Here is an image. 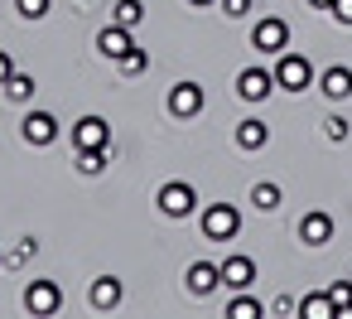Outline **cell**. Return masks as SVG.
Listing matches in <instances>:
<instances>
[{
    "label": "cell",
    "instance_id": "ffe728a7",
    "mask_svg": "<svg viewBox=\"0 0 352 319\" xmlns=\"http://www.w3.org/2000/svg\"><path fill=\"white\" fill-rule=\"evenodd\" d=\"M140 20H145V6H140V0H116V25L135 30Z\"/></svg>",
    "mask_w": 352,
    "mask_h": 319
},
{
    "label": "cell",
    "instance_id": "30bf717a",
    "mask_svg": "<svg viewBox=\"0 0 352 319\" xmlns=\"http://www.w3.org/2000/svg\"><path fill=\"white\" fill-rule=\"evenodd\" d=\"M97 49H102V59H116V63H121L135 44H131V30H126V25H107V30L97 34Z\"/></svg>",
    "mask_w": 352,
    "mask_h": 319
},
{
    "label": "cell",
    "instance_id": "7a4b0ae2",
    "mask_svg": "<svg viewBox=\"0 0 352 319\" xmlns=\"http://www.w3.org/2000/svg\"><path fill=\"white\" fill-rule=\"evenodd\" d=\"M275 83H280L285 92H304V88L314 83V63H309L304 54H280V63H275Z\"/></svg>",
    "mask_w": 352,
    "mask_h": 319
},
{
    "label": "cell",
    "instance_id": "52a82bcc",
    "mask_svg": "<svg viewBox=\"0 0 352 319\" xmlns=\"http://www.w3.org/2000/svg\"><path fill=\"white\" fill-rule=\"evenodd\" d=\"M285 44H289L285 20H261V25L251 30V49H261V54H285Z\"/></svg>",
    "mask_w": 352,
    "mask_h": 319
},
{
    "label": "cell",
    "instance_id": "484cf974",
    "mask_svg": "<svg viewBox=\"0 0 352 319\" xmlns=\"http://www.w3.org/2000/svg\"><path fill=\"white\" fill-rule=\"evenodd\" d=\"M323 136H328V141H347V121H342V116H328V121H323Z\"/></svg>",
    "mask_w": 352,
    "mask_h": 319
},
{
    "label": "cell",
    "instance_id": "603a6c76",
    "mask_svg": "<svg viewBox=\"0 0 352 319\" xmlns=\"http://www.w3.org/2000/svg\"><path fill=\"white\" fill-rule=\"evenodd\" d=\"M227 319H261V300H246V295H236V300L227 305Z\"/></svg>",
    "mask_w": 352,
    "mask_h": 319
},
{
    "label": "cell",
    "instance_id": "f1b7e54d",
    "mask_svg": "<svg viewBox=\"0 0 352 319\" xmlns=\"http://www.w3.org/2000/svg\"><path fill=\"white\" fill-rule=\"evenodd\" d=\"M333 15H338L342 25H352V0H333Z\"/></svg>",
    "mask_w": 352,
    "mask_h": 319
},
{
    "label": "cell",
    "instance_id": "8fae6325",
    "mask_svg": "<svg viewBox=\"0 0 352 319\" xmlns=\"http://www.w3.org/2000/svg\"><path fill=\"white\" fill-rule=\"evenodd\" d=\"M251 280H256V261L251 256H227L222 261V285L227 290H246Z\"/></svg>",
    "mask_w": 352,
    "mask_h": 319
},
{
    "label": "cell",
    "instance_id": "4dcf8cb0",
    "mask_svg": "<svg viewBox=\"0 0 352 319\" xmlns=\"http://www.w3.org/2000/svg\"><path fill=\"white\" fill-rule=\"evenodd\" d=\"M270 309H275V314H294V300H289V295H280V300H275Z\"/></svg>",
    "mask_w": 352,
    "mask_h": 319
},
{
    "label": "cell",
    "instance_id": "9c48e42d",
    "mask_svg": "<svg viewBox=\"0 0 352 319\" xmlns=\"http://www.w3.org/2000/svg\"><path fill=\"white\" fill-rule=\"evenodd\" d=\"M169 112L184 116V121L198 116V112H203V88H198V83H174V88H169Z\"/></svg>",
    "mask_w": 352,
    "mask_h": 319
},
{
    "label": "cell",
    "instance_id": "5bb4252c",
    "mask_svg": "<svg viewBox=\"0 0 352 319\" xmlns=\"http://www.w3.org/2000/svg\"><path fill=\"white\" fill-rule=\"evenodd\" d=\"M318 88H323V97H328V102H342V97H352V68L333 63V68L318 78Z\"/></svg>",
    "mask_w": 352,
    "mask_h": 319
},
{
    "label": "cell",
    "instance_id": "7402d4cb",
    "mask_svg": "<svg viewBox=\"0 0 352 319\" xmlns=\"http://www.w3.org/2000/svg\"><path fill=\"white\" fill-rule=\"evenodd\" d=\"M107 155H111V150H78V169H82V174H102V169H107Z\"/></svg>",
    "mask_w": 352,
    "mask_h": 319
},
{
    "label": "cell",
    "instance_id": "d6986e66",
    "mask_svg": "<svg viewBox=\"0 0 352 319\" xmlns=\"http://www.w3.org/2000/svg\"><path fill=\"white\" fill-rule=\"evenodd\" d=\"M6 97H10V102H30V97H34V78H30V73H10Z\"/></svg>",
    "mask_w": 352,
    "mask_h": 319
},
{
    "label": "cell",
    "instance_id": "d6a6232c",
    "mask_svg": "<svg viewBox=\"0 0 352 319\" xmlns=\"http://www.w3.org/2000/svg\"><path fill=\"white\" fill-rule=\"evenodd\" d=\"M188 6H212V0H188Z\"/></svg>",
    "mask_w": 352,
    "mask_h": 319
},
{
    "label": "cell",
    "instance_id": "83f0119b",
    "mask_svg": "<svg viewBox=\"0 0 352 319\" xmlns=\"http://www.w3.org/2000/svg\"><path fill=\"white\" fill-rule=\"evenodd\" d=\"M30 256H39V242H20V247L10 251V261H30Z\"/></svg>",
    "mask_w": 352,
    "mask_h": 319
},
{
    "label": "cell",
    "instance_id": "836d02e7",
    "mask_svg": "<svg viewBox=\"0 0 352 319\" xmlns=\"http://www.w3.org/2000/svg\"><path fill=\"white\" fill-rule=\"evenodd\" d=\"M0 266H6V251H0Z\"/></svg>",
    "mask_w": 352,
    "mask_h": 319
},
{
    "label": "cell",
    "instance_id": "6da1fadb",
    "mask_svg": "<svg viewBox=\"0 0 352 319\" xmlns=\"http://www.w3.org/2000/svg\"><path fill=\"white\" fill-rule=\"evenodd\" d=\"M236 232H241V213H236L232 203L203 208V237H208V242H232Z\"/></svg>",
    "mask_w": 352,
    "mask_h": 319
},
{
    "label": "cell",
    "instance_id": "ba28073f",
    "mask_svg": "<svg viewBox=\"0 0 352 319\" xmlns=\"http://www.w3.org/2000/svg\"><path fill=\"white\" fill-rule=\"evenodd\" d=\"M58 305H63V290L54 280H30V290H25V309L30 314H54Z\"/></svg>",
    "mask_w": 352,
    "mask_h": 319
},
{
    "label": "cell",
    "instance_id": "1f68e13d",
    "mask_svg": "<svg viewBox=\"0 0 352 319\" xmlns=\"http://www.w3.org/2000/svg\"><path fill=\"white\" fill-rule=\"evenodd\" d=\"M314 6H318V10H333V0H314Z\"/></svg>",
    "mask_w": 352,
    "mask_h": 319
},
{
    "label": "cell",
    "instance_id": "f546056e",
    "mask_svg": "<svg viewBox=\"0 0 352 319\" xmlns=\"http://www.w3.org/2000/svg\"><path fill=\"white\" fill-rule=\"evenodd\" d=\"M10 73H15V63H10V54H6V49H0V88L10 83Z\"/></svg>",
    "mask_w": 352,
    "mask_h": 319
},
{
    "label": "cell",
    "instance_id": "ac0fdd59",
    "mask_svg": "<svg viewBox=\"0 0 352 319\" xmlns=\"http://www.w3.org/2000/svg\"><path fill=\"white\" fill-rule=\"evenodd\" d=\"M251 203H256L261 213H270V208H280V184H270V179H261V184L251 189Z\"/></svg>",
    "mask_w": 352,
    "mask_h": 319
},
{
    "label": "cell",
    "instance_id": "2e32d148",
    "mask_svg": "<svg viewBox=\"0 0 352 319\" xmlns=\"http://www.w3.org/2000/svg\"><path fill=\"white\" fill-rule=\"evenodd\" d=\"M116 305H121V280L116 276L92 280V309H116Z\"/></svg>",
    "mask_w": 352,
    "mask_h": 319
},
{
    "label": "cell",
    "instance_id": "4316f807",
    "mask_svg": "<svg viewBox=\"0 0 352 319\" xmlns=\"http://www.w3.org/2000/svg\"><path fill=\"white\" fill-rule=\"evenodd\" d=\"M222 15H227V20H241V15H251V0H222Z\"/></svg>",
    "mask_w": 352,
    "mask_h": 319
},
{
    "label": "cell",
    "instance_id": "e0dca14e",
    "mask_svg": "<svg viewBox=\"0 0 352 319\" xmlns=\"http://www.w3.org/2000/svg\"><path fill=\"white\" fill-rule=\"evenodd\" d=\"M299 314H304V319H338L333 295H304V300H299Z\"/></svg>",
    "mask_w": 352,
    "mask_h": 319
},
{
    "label": "cell",
    "instance_id": "4fadbf2b",
    "mask_svg": "<svg viewBox=\"0 0 352 319\" xmlns=\"http://www.w3.org/2000/svg\"><path fill=\"white\" fill-rule=\"evenodd\" d=\"M333 237V218L328 213H304V223H299V242L304 247H323Z\"/></svg>",
    "mask_w": 352,
    "mask_h": 319
},
{
    "label": "cell",
    "instance_id": "277c9868",
    "mask_svg": "<svg viewBox=\"0 0 352 319\" xmlns=\"http://www.w3.org/2000/svg\"><path fill=\"white\" fill-rule=\"evenodd\" d=\"M275 88H280V83H275V73H265V68H241V73H236V97H241V102H265Z\"/></svg>",
    "mask_w": 352,
    "mask_h": 319
},
{
    "label": "cell",
    "instance_id": "cb8c5ba5",
    "mask_svg": "<svg viewBox=\"0 0 352 319\" xmlns=\"http://www.w3.org/2000/svg\"><path fill=\"white\" fill-rule=\"evenodd\" d=\"M145 68H150V54H145V49H131V54L121 59V73H126V78H135V73H145Z\"/></svg>",
    "mask_w": 352,
    "mask_h": 319
},
{
    "label": "cell",
    "instance_id": "5b68a950",
    "mask_svg": "<svg viewBox=\"0 0 352 319\" xmlns=\"http://www.w3.org/2000/svg\"><path fill=\"white\" fill-rule=\"evenodd\" d=\"M73 145L78 150H111V126L102 116H82L73 126Z\"/></svg>",
    "mask_w": 352,
    "mask_h": 319
},
{
    "label": "cell",
    "instance_id": "8992f818",
    "mask_svg": "<svg viewBox=\"0 0 352 319\" xmlns=\"http://www.w3.org/2000/svg\"><path fill=\"white\" fill-rule=\"evenodd\" d=\"M20 136H25L30 145H54V141H58V116H54V112H30V116L20 121Z\"/></svg>",
    "mask_w": 352,
    "mask_h": 319
},
{
    "label": "cell",
    "instance_id": "3957f363",
    "mask_svg": "<svg viewBox=\"0 0 352 319\" xmlns=\"http://www.w3.org/2000/svg\"><path fill=\"white\" fill-rule=\"evenodd\" d=\"M160 213L164 218H188L193 208H198V194H193V184H184V179H174V184H164L160 189Z\"/></svg>",
    "mask_w": 352,
    "mask_h": 319
},
{
    "label": "cell",
    "instance_id": "9a60e30c",
    "mask_svg": "<svg viewBox=\"0 0 352 319\" xmlns=\"http://www.w3.org/2000/svg\"><path fill=\"white\" fill-rule=\"evenodd\" d=\"M236 145H241V150H265V145H270V126L256 121V116L236 121Z\"/></svg>",
    "mask_w": 352,
    "mask_h": 319
},
{
    "label": "cell",
    "instance_id": "d4e9b609",
    "mask_svg": "<svg viewBox=\"0 0 352 319\" xmlns=\"http://www.w3.org/2000/svg\"><path fill=\"white\" fill-rule=\"evenodd\" d=\"M15 10H20L25 20H44V15H49V0H15Z\"/></svg>",
    "mask_w": 352,
    "mask_h": 319
},
{
    "label": "cell",
    "instance_id": "44dd1931",
    "mask_svg": "<svg viewBox=\"0 0 352 319\" xmlns=\"http://www.w3.org/2000/svg\"><path fill=\"white\" fill-rule=\"evenodd\" d=\"M328 295H333V309H338V319H352V280H338Z\"/></svg>",
    "mask_w": 352,
    "mask_h": 319
},
{
    "label": "cell",
    "instance_id": "7c38bea8",
    "mask_svg": "<svg viewBox=\"0 0 352 319\" xmlns=\"http://www.w3.org/2000/svg\"><path fill=\"white\" fill-rule=\"evenodd\" d=\"M184 280H188V290H193V295H212V290H217V280H222V266H217V261H193Z\"/></svg>",
    "mask_w": 352,
    "mask_h": 319
}]
</instances>
